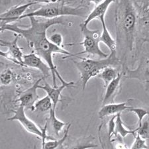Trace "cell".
<instances>
[{
  "instance_id": "cell-1",
  "label": "cell",
  "mask_w": 149,
  "mask_h": 149,
  "mask_svg": "<svg viewBox=\"0 0 149 149\" xmlns=\"http://www.w3.org/2000/svg\"><path fill=\"white\" fill-rule=\"evenodd\" d=\"M30 27L21 28L15 24H6L1 25L4 31H9L18 35L20 37H23L27 41L28 47L38 54L49 66L51 71L52 84L56 87V77H58L62 84L69 82L64 80L57 70L56 66L54 63L53 56L55 54L65 55L66 58L72 57L73 53L68 52L64 48L57 47L50 41L47 36V31L52 26L55 25H66V22L63 17L54 19H46L45 20H39L37 17H31Z\"/></svg>"
},
{
  "instance_id": "cell-2",
  "label": "cell",
  "mask_w": 149,
  "mask_h": 149,
  "mask_svg": "<svg viewBox=\"0 0 149 149\" xmlns=\"http://www.w3.org/2000/svg\"><path fill=\"white\" fill-rule=\"evenodd\" d=\"M116 53L123 66L135 47L137 15L131 0H116L115 9Z\"/></svg>"
},
{
  "instance_id": "cell-3",
  "label": "cell",
  "mask_w": 149,
  "mask_h": 149,
  "mask_svg": "<svg viewBox=\"0 0 149 149\" xmlns=\"http://www.w3.org/2000/svg\"><path fill=\"white\" fill-rule=\"evenodd\" d=\"M80 61H73L74 65L78 69L82 86L85 90L91 79L97 76L103 68L107 66H114L121 64L116 52H110L108 56L103 58L95 60L88 58H80Z\"/></svg>"
},
{
  "instance_id": "cell-4",
  "label": "cell",
  "mask_w": 149,
  "mask_h": 149,
  "mask_svg": "<svg viewBox=\"0 0 149 149\" xmlns=\"http://www.w3.org/2000/svg\"><path fill=\"white\" fill-rule=\"evenodd\" d=\"M87 13L88 9L84 7L68 6L64 4V1L59 0L54 3H47L35 11L24 14L19 20L31 17L45 19H54L66 15L85 17Z\"/></svg>"
},
{
  "instance_id": "cell-5",
  "label": "cell",
  "mask_w": 149,
  "mask_h": 149,
  "mask_svg": "<svg viewBox=\"0 0 149 149\" xmlns=\"http://www.w3.org/2000/svg\"><path fill=\"white\" fill-rule=\"evenodd\" d=\"M88 25H84L82 23L80 25V29L84 35L83 41L80 43H72L66 44L64 46H72V45H81L84 47V50L78 53L72 54V56H77L82 54H88L92 56H98L100 58H103L108 56L103 52L100 47V32L98 30H91L88 27Z\"/></svg>"
},
{
  "instance_id": "cell-6",
  "label": "cell",
  "mask_w": 149,
  "mask_h": 149,
  "mask_svg": "<svg viewBox=\"0 0 149 149\" xmlns=\"http://www.w3.org/2000/svg\"><path fill=\"white\" fill-rule=\"evenodd\" d=\"M12 111H13L14 115L8 119V121H18L21 125V126L27 132L39 137L42 141L41 148H42V146H44L45 143L46 139L48 137L47 134V123L45 125L43 129H40L39 127L34 121H33L32 120L30 119L27 116L25 111V108L21 105H19L16 109L13 110Z\"/></svg>"
},
{
  "instance_id": "cell-7",
  "label": "cell",
  "mask_w": 149,
  "mask_h": 149,
  "mask_svg": "<svg viewBox=\"0 0 149 149\" xmlns=\"http://www.w3.org/2000/svg\"><path fill=\"white\" fill-rule=\"evenodd\" d=\"M123 78H136L148 86V57L144 56L142 58L138 68L134 70L129 69L126 65L123 66Z\"/></svg>"
},
{
  "instance_id": "cell-8",
  "label": "cell",
  "mask_w": 149,
  "mask_h": 149,
  "mask_svg": "<svg viewBox=\"0 0 149 149\" xmlns=\"http://www.w3.org/2000/svg\"><path fill=\"white\" fill-rule=\"evenodd\" d=\"M23 66L38 70L42 74L43 79L51 76V71L48 64L33 51L23 55Z\"/></svg>"
},
{
  "instance_id": "cell-9",
  "label": "cell",
  "mask_w": 149,
  "mask_h": 149,
  "mask_svg": "<svg viewBox=\"0 0 149 149\" xmlns=\"http://www.w3.org/2000/svg\"><path fill=\"white\" fill-rule=\"evenodd\" d=\"M42 78H40L33 84V85L21 93L19 97V105L25 109L35 111L34 105L35 102L38 100L39 96L38 94V89H39L40 83L41 82Z\"/></svg>"
},
{
  "instance_id": "cell-10",
  "label": "cell",
  "mask_w": 149,
  "mask_h": 149,
  "mask_svg": "<svg viewBox=\"0 0 149 149\" xmlns=\"http://www.w3.org/2000/svg\"><path fill=\"white\" fill-rule=\"evenodd\" d=\"M18 35H15V37L11 41H6L4 40H0V45L8 47V51L6 52L8 60L13 63L23 66V52L17 44L19 38Z\"/></svg>"
},
{
  "instance_id": "cell-11",
  "label": "cell",
  "mask_w": 149,
  "mask_h": 149,
  "mask_svg": "<svg viewBox=\"0 0 149 149\" xmlns=\"http://www.w3.org/2000/svg\"><path fill=\"white\" fill-rule=\"evenodd\" d=\"M73 86H74V81H70L68 84H62L59 87H58V86H56V87L51 86L45 81L44 85H39V89L43 90L47 93V95L52 100V105H53L52 107L54 109H56L58 103L60 102V98L61 97L62 91L66 88L73 87Z\"/></svg>"
},
{
  "instance_id": "cell-12",
  "label": "cell",
  "mask_w": 149,
  "mask_h": 149,
  "mask_svg": "<svg viewBox=\"0 0 149 149\" xmlns=\"http://www.w3.org/2000/svg\"><path fill=\"white\" fill-rule=\"evenodd\" d=\"M123 78V73L119 72L118 75L114 80L107 84L103 100V105L109 103H113L115 97L118 93V91L120 90V84Z\"/></svg>"
},
{
  "instance_id": "cell-13",
  "label": "cell",
  "mask_w": 149,
  "mask_h": 149,
  "mask_svg": "<svg viewBox=\"0 0 149 149\" xmlns=\"http://www.w3.org/2000/svg\"><path fill=\"white\" fill-rule=\"evenodd\" d=\"M131 106H128L126 102L122 103H109L104 104L103 107L100 109L98 112L100 119H103L105 117L112 116V115H117L123 111L127 110Z\"/></svg>"
},
{
  "instance_id": "cell-14",
  "label": "cell",
  "mask_w": 149,
  "mask_h": 149,
  "mask_svg": "<svg viewBox=\"0 0 149 149\" xmlns=\"http://www.w3.org/2000/svg\"><path fill=\"white\" fill-rule=\"evenodd\" d=\"M105 15H103L99 17L102 27V33H100V41L103 43L105 45H106L108 49H109L110 52H116V41L113 38L111 33H109V30H108L106 23H105Z\"/></svg>"
},
{
  "instance_id": "cell-15",
  "label": "cell",
  "mask_w": 149,
  "mask_h": 149,
  "mask_svg": "<svg viewBox=\"0 0 149 149\" xmlns=\"http://www.w3.org/2000/svg\"><path fill=\"white\" fill-rule=\"evenodd\" d=\"M115 1V0H103L102 3L95 6V8L86 17L85 21L82 23L83 25H88L89 23L93 19L99 18L100 16L105 15L110 5Z\"/></svg>"
},
{
  "instance_id": "cell-16",
  "label": "cell",
  "mask_w": 149,
  "mask_h": 149,
  "mask_svg": "<svg viewBox=\"0 0 149 149\" xmlns=\"http://www.w3.org/2000/svg\"><path fill=\"white\" fill-rule=\"evenodd\" d=\"M137 129H134V130H129L126 127L123 122L121 117V113H117L115 117V130H114V134H119L120 136L123 138L126 137L129 134H133L135 135Z\"/></svg>"
},
{
  "instance_id": "cell-17",
  "label": "cell",
  "mask_w": 149,
  "mask_h": 149,
  "mask_svg": "<svg viewBox=\"0 0 149 149\" xmlns=\"http://www.w3.org/2000/svg\"><path fill=\"white\" fill-rule=\"evenodd\" d=\"M119 73L116 68H115L113 66H110L103 68L97 77L103 81L105 87H106L108 84L116 78Z\"/></svg>"
},
{
  "instance_id": "cell-18",
  "label": "cell",
  "mask_w": 149,
  "mask_h": 149,
  "mask_svg": "<svg viewBox=\"0 0 149 149\" xmlns=\"http://www.w3.org/2000/svg\"><path fill=\"white\" fill-rule=\"evenodd\" d=\"M56 109H54L53 107L50 110V118L49 120L50 121V124L53 129L55 134L57 136L60 135V133L62 131V129L66 126V123L62 121L59 119L57 118L56 116V112H55Z\"/></svg>"
},
{
  "instance_id": "cell-19",
  "label": "cell",
  "mask_w": 149,
  "mask_h": 149,
  "mask_svg": "<svg viewBox=\"0 0 149 149\" xmlns=\"http://www.w3.org/2000/svg\"><path fill=\"white\" fill-rule=\"evenodd\" d=\"M52 106L53 105H52V100H50L49 96L46 95L41 99H38L35 102L34 109L40 112H46L50 111V110L52 108Z\"/></svg>"
},
{
  "instance_id": "cell-20",
  "label": "cell",
  "mask_w": 149,
  "mask_h": 149,
  "mask_svg": "<svg viewBox=\"0 0 149 149\" xmlns=\"http://www.w3.org/2000/svg\"><path fill=\"white\" fill-rule=\"evenodd\" d=\"M70 126L71 124H68L63 137L61 138L60 140H54V139H53V140L45 142V145L42 146V148H57L58 147H61V146L64 143V142L66 140L67 137H68L69 129L70 128Z\"/></svg>"
},
{
  "instance_id": "cell-21",
  "label": "cell",
  "mask_w": 149,
  "mask_h": 149,
  "mask_svg": "<svg viewBox=\"0 0 149 149\" xmlns=\"http://www.w3.org/2000/svg\"><path fill=\"white\" fill-rule=\"evenodd\" d=\"M14 74L10 68H6L0 74V84L2 86H9L12 83Z\"/></svg>"
},
{
  "instance_id": "cell-22",
  "label": "cell",
  "mask_w": 149,
  "mask_h": 149,
  "mask_svg": "<svg viewBox=\"0 0 149 149\" xmlns=\"http://www.w3.org/2000/svg\"><path fill=\"white\" fill-rule=\"evenodd\" d=\"M129 112L133 113L136 115L138 118V127L141 126V125L143 123V120L145 118V116L148 115V112L147 110L143 108H134L133 107H130L128 109Z\"/></svg>"
},
{
  "instance_id": "cell-23",
  "label": "cell",
  "mask_w": 149,
  "mask_h": 149,
  "mask_svg": "<svg viewBox=\"0 0 149 149\" xmlns=\"http://www.w3.org/2000/svg\"><path fill=\"white\" fill-rule=\"evenodd\" d=\"M149 123L148 121L142 123L141 126L138 127L136 133L138 134L141 138L147 141L149 136Z\"/></svg>"
},
{
  "instance_id": "cell-24",
  "label": "cell",
  "mask_w": 149,
  "mask_h": 149,
  "mask_svg": "<svg viewBox=\"0 0 149 149\" xmlns=\"http://www.w3.org/2000/svg\"><path fill=\"white\" fill-rule=\"evenodd\" d=\"M148 146L146 144V140L141 138L138 134H136L135 136V139L133 143L132 144L130 148H139V149H143V148H148Z\"/></svg>"
},
{
  "instance_id": "cell-25",
  "label": "cell",
  "mask_w": 149,
  "mask_h": 149,
  "mask_svg": "<svg viewBox=\"0 0 149 149\" xmlns=\"http://www.w3.org/2000/svg\"><path fill=\"white\" fill-rule=\"evenodd\" d=\"M49 39L52 44H54L57 47L64 48V45L63 43V37L61 33H56L52 34L49 38Z\"/></svg>"
},
{
  "instance_id": "cell-26",
  "label": "cell",
  "mask_w": 149,
  "mask_h": 149,
  "mask_svg": "<svg viewBox=\"0 0 149 149\" xmlns=\"http://www.w3.org/2000/svg\"><path fill=\"white\" fill-rule=\"evenodd\" d=\"M117 115H113V117L110 119V121L108 123V136L109 139L111 138V136H113L114 130H115V120Z\"/></svg>"
},
{
  "instance_id": "cell-27",
  "label": "cell",
  "mask_w": 149,
  "mask_h": 149,
  "mask_svg": "<svg viewBox=\"0 0 149 149\" xmlns=\"http://www.w3.org/2000/svg\"><path fill=\"white\" fill-rule=\"evenodd\" d=\"M59 0H33V1L35 2L36 3H54Z\"/></svg>"
},
{
  "instance_id": "cell-28",
  "label": "cell",
  "mask_w": 149,
  "mask_h": 149,
  "mask_svg": "<svg viewBox=\"0 0 149 149\" xmlns=\"http://www.w3.org/2000/svg\"><path fill=\"white\" fill-rule=\"evenodd\" d=\"M13 0H0V5L2 6H8L10 4Z\"/></svg>"
},
{
  "instance_id": "cell-29",
  "label": "cell",
  "mask_w": 149,
  "mask_h": 149,
  "mask_svg": "<svg viewBox=\"0 0 149 149\" xmlns=\"http://www.w3.org/2000/svg\"><path fill=\"white\" fill-rule=\"evenodd\" d=\"M85 1H88V2H91V3H94L95 6H97V5L100 4V3H102L103 0H85Z\"/></svg>"
},
{
  "instance_id": "cell-30",
  "label": "cell",
  "mask_w": 149,
  "mask_h": 149,
  "mask_svg": "<svg viewBox=\"0 0 149 149\" xmlns=\"http://www.w3.org/2000/svg\"><path fill=\"white\" fill-rule=\"evenodd\" d=\"M0 56H2V57L8 59V56H7L6 52H3L1 50H0Z\"/></svg>"
},
{
  "instance_id": "cell-31",
  "label": "cell",
  "mask_w": 149,
  "mask_h": 149,
  "mask_svg": "<svg viewBox=\"0 0 149 149\" xmlns=\"http://www.w3.org/2000/svg\"><path fill=\"white\" fill-rule=\"evenodd\" d=\"M3 31H4V30H3V27H2L1 26H0V33H3Z\"/></svg>"
}]
</instances>
